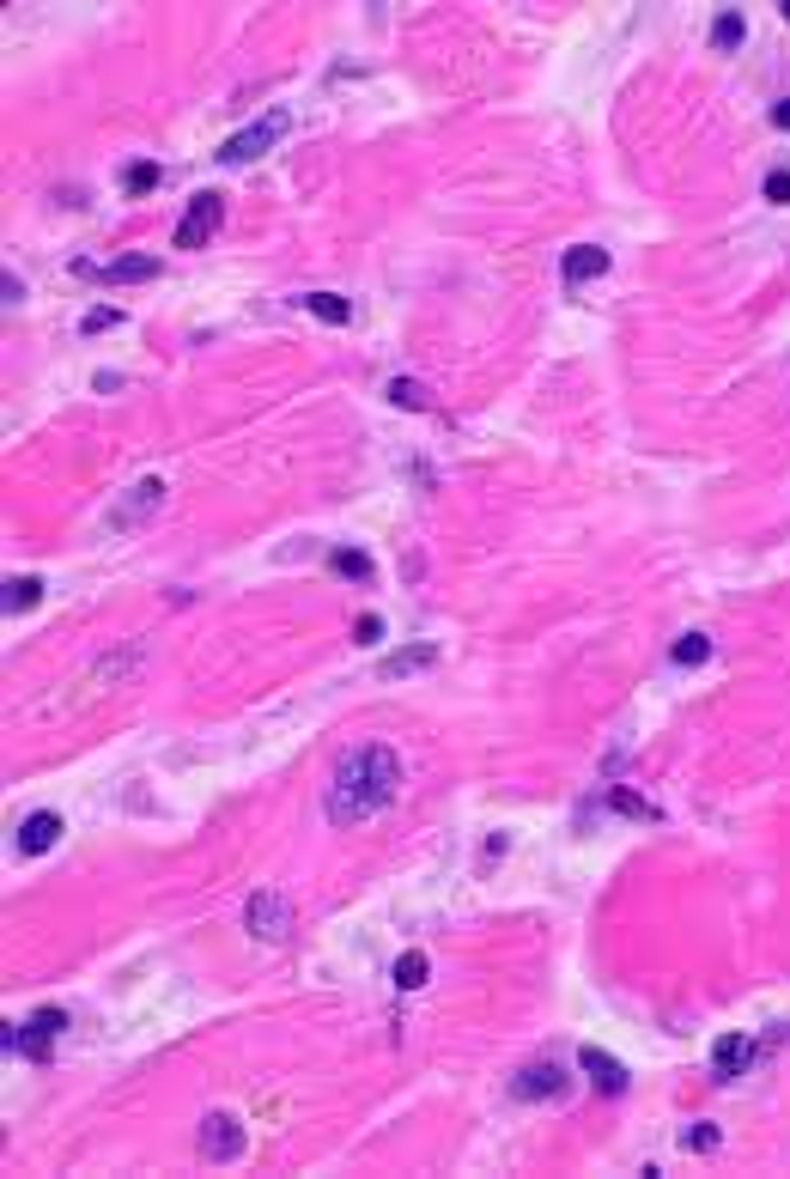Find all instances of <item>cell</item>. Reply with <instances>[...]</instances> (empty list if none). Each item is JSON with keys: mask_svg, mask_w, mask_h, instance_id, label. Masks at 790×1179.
I'll use <instances>...</instances> for the list:
<instances>
[{"mask_svg": "<svg viewBox=\"0 0 790 1179\" xmlns=\"http://www.w3.org/2000/svg\"><path fill=\"white\" fill-rule=\"evenodd\" d=\"M560 274H566V286H590V280L608 274V250L602 244H572L566 262H560Z\"/></svg>", "mask_w": 790, "mask_h": 1179, "instance_id": "7c38bea8", "label": "cell"}, {"mask_svg": "<svg viewBox=\"0 0 790 1179\" xmlns=\"http://www.w3.org/2000/svg\"><path fill=\"white\" fill-rule=\"evenodd\" d=\"M219 225H225V195H213V189H207V195H195V201H189V213L177 219L171 244H177V250H201Z\"/></svg>", "mask_w": 790, "mask_h": 1179, "instance_id": "277c9868", "label": "cell"}, {"mask_svg": "<svg viewBox=\"0 0 790 1179\" xmlns=\"http://www.w3.org/2000/svg\"><path fill=\"white\" fill-rule=\"evenodd\" d=\"M61 1028H67V1015H61V1009H37L31 1021H19V1028L7 1021V1034H0V1046H7V1052H19V1058H31V1064H43V1058H49V1046L61 1040Z\"/></svg>", "mask_w": 790, "mask_h": 1179, "instance_id": "7a4b0ae2", "label": "cell"}, {"mask_svg": "<svg viewBox=\"0 0 790 1179\" xmlns=\"http://www.w3.org/2000/svg\"><path fill=\"white\" fill-rule=\"evenodd\" d=\"M43 602V578H7V596H0V608L7 614H25Z\"/></svg>", "mask_w": 790, "mask_h": 1179, "instance_id": "e0dca14e", "label": "cell"}, {"mask_svg": "<svg viewBox=\"0 0 790 1179\" xmlns=\"http://www.w3.org/2000/svg\"><path fill=\"white\" fill-rule=\"evenodd\" d=\"M55 839H61V815H55V809H37V815L19 821V851H25V857H43Z\"/></svg>", "mask_w": 790, "mask_h": 1179, "instance_id": "4fadbf2b", "label": "cell"}, {"mask_svg": "<svg viewBox=\"0 0 790 1179\" xmlns=\"http://www.w3.org/2000/svg\"><path fill=\"white\" fill-rule=\"evenodd\" d=\"M395 791H402V754L395 748H359L335 766V784H329V821L335 827H353L377 809L395 803Z\"/></svg>", "mask_w": 790, "mask_h": 1179, "instance_id": "6da1fadb", "label": "cell"}, {"mask_svg": "<svg viewBox=\"0 0 790 1179\" xmlns=\"http://www.w3.org/2000/svg\"><path fill=\"white\" fill-rule=\"evenodd\" d=\"M742 37H748V19L742 13H718V19H711V49H742Z\"/></svg>", "mask_w": 790, "mask_h": 1179, "instance_id": "ac0fdd59", "label": "cell"}, {"mask_svg": "<svg viewBox=\"0 0 790 1179\" xmlns=\"http://www.w3.org/2000/svg\"><path fill=\"white\" fill-rule=\"evenodd\" d=\"M122 189H128V195H152V189H158V165H152V159H134V165L122 171Z\"/></svg>", "mask_w": 790, "mask_h": 1179, "instance_id": "ffe728a7", "label": "cell"}, {"mask_svg": "<svg viewBox=\"0 0 790 1179\" xmlns=\"http://www.w3.org/2000/svg\"><path fill=\"white\" fill-rule=\"evenodd\" d=\"M578 1070H584V1076H590L602 1094H626V1088H632L626 1064H620L614 1052H602V1046H584V1052H578Z\"/></svg>", "mask_w": 790, "mask_h": 1179, "instance_id": "ba28073f", "label": "cell"}, {"mask_svg": "<svg viewBox=\"0 0 790 1179\" xmlns=\"http://www.w3.org/2000/svg\"><path fill=\"white\" fill-rule=\"evenodd\" d=\"M389 402L408 408V414H426V408H432V389H426L420 377H389Z\"/></svg>", "mask_w": 790, "mask_h": 1179, "instance_id": "5bb4252c", "label": "cell"}, {"mask_svg": "<svg viewBox=\"0 0 790 1179\" xmlns=\"http://www.w3.org/2000/svg\"><path fill=\"white\" fill-rule=\"evenodd\" d=\"M122 323V310L116 304H98V310H86V323H79V329H86V335H104V329H116Z\"/></svg>", "mask_w": 790, "mask_h": 1179, "instance_id": "d4e9b609", "label": "cell"}, {"mask_svg": "<svg viewBox=\"0 0 790 1179\" xmlns=\"http://www.w3.org/2000/svg\"><path fill=\"white\" fill-rule=\"evenodd\" d=\"M760 195H766L772 207H790V165H772L766 183H760Z\"/></svg>", "mask_w": 790, "mask_h": 1179, "instance_id": "cb8c5ba5", "label": "cell"}, {"mask_svg": "<svg viewBox=\"0 0 790 1179\" xmlns=\"http://www.w3.org/2000/svg\"><path fill=\"white\" fill-rule=\"evenodd\" d=\"M304 310H310V317H323V323H335V329H341V323H353V304H347L341 292H310V298H304Z\"/></svg>", "mask_w": 790, "mask_h": 1179, "instance_id": "9a60e30c", "label": "cell"}, {"mask_svg": "<svg viewBox=\"0 0 790 1179\" xmlns=\"http://www.w3.org/2000/svg\"><path fill=\"white\" fill-rule=\"evenodd\" d=\"M772 128H790V98H778V104H772Z\"/></svg>", "mask_w": 790, "mask_h": 1179, "instance_id": "f1b7e54d", "label": "cell"}, {"mask_svg": "<svg viewBox=\"0 0 790 1179\" xmlns=\"http://www.w3.org/2000/svg\"><path fill=\"white\" fill-rule=\"evenodd\" d=\"M432 663H438V645H408V651L383 657V675H414V669H432Z\"/></svg>", "mask_w": 790, "mask_h": 1179, "instance_id": "2e32d148", "label": "cell"}, {"mask_svg": "<svg viewBox=\"0 0 790 1179\" xmlns=\"http://www.w3.org/2000/svg\"><path fill=\"white\" fill-rule=\"evenodd\" d=\"M165 505V481H140V487H128V499L110 511V529H134L146 511H158Z\"/></svg>", "mask_w": 790, "mask_h": 1179, "instance_id": "8fae6325", "label": "cell"}, {"mask_svg": "<svg viewBox=\"0 0 790 1179\" xmlns=\"http://www.w3.org/2000/svg\"><path fill=\"white\" fill-rule=\"evenodd\" d=\"M705 657H711V639H705V633H681L675 663H681V669H693V663H705Z\"/></svg>", "mask_w": 790, "mask_h": 1179, "instance_id": "603a6c76", "label": "cell"}, {"mask_svg": "<svg viewBox=\"0 0 790 1179\" xmlns=\"http://www.w3.org/2000/svg\"><path fill=\"white\" fill-rule=\"evenodd\" d=\"M718 1143H724L718 1125H687V1131H681V1149H687V1155H711Z\"/></svg>", "mask_w": 790, "mask_h": 1179, "instance_id": "7402d4cb", "label": "cell"}, {"mask_svg": "<svg viewBox=\"0 0 790 1179\" xmlns=\"http://www.w3.org/2000/svg\"><path fill=\"white\" fill-rule=\"evenodd\" d=\"M353 639H359V645H377V639H383V614H359V620H353Z\"/></svg>", "mask_w": 790, "mask_h": 1179, "instance_id": "4316f807", "label": "cell"}, {"mask_svg": "<svg viewBox=\"0 0 790 1179\" xmlns=\"http://www.w3.org/2000/svg\"><path fill=\"white\" fill-rule=\"evenodd\" d=\"M748 1064H754V1040L748 1034H724L718 1046H711V1076L718 1082H736Z\"/></svg>", "mask_w": 790, "mask_h": 1179, "instance_id": "30bf717a", "label": "cell"}, {"mask_svg": "<svg viewBox=\"0 0 790 1179\" xmlns=\"http://www.w3.org/2000/svg\"><path fill=\"white\" fill-rule=\"evenodd\" d=\"M778 13H784V19H790V0H784V7H778Z\"/></svg>", "mask_w": 790, "mask_h": 1179, "instance_id": "f546056e", "label": "cell"}, {"mask_svg": "<svg viewBox=\"0 0 790 1179\" xmlns=\"http://www.w3.org/2000/svg\"><path fill=\"white\" fill-rule=\"evenodd\" d=\"M0 304H7V310H13V304H25V280H19L13 268L0 274Z\"/></svg>", "mask_w": 790, "mask_h": 1179, "instance_id": "83f0119b", "label": "cell"}, {"mask_svg": "<svg viewBox=\"0 0 790 1179\" xmlns=\"http://www.w3.org/2000/svg\"><path fill=\"white\" fill-rule=\"evenodd\" d=\"M79 274H98L110 286H134V280H152L158 274V256H116V262H79Z\"/></svg>", "mask_w": 790, "mask_h": 1179, "instance_id": "9c48e42d", "label": "cell"}, {"mask_svg": "<svg viewBox=\"0 0 790 1179\" xmlns=\"http://www.w3.org/2000/svg\"><path fill=\"white\" fill-rule=\"evenodd\" d=\"M280 134H286V110H274V116L250 122V128H237L231 140H219V152H213V159H219V165H250V159H262V152H268Z\"/></svg>", "mask_w": 790, "mask_h": 1179, "instance_id": "3957f363", "label": "cell"}, {"mask_svg": "<svg viewBox=\"0 0 790 1179\" xmlns=\"http://www.w3.org/2000/svg\"><path fill=\"white\" fill-rule=\"evenodd\" d=\"M335 572L353 578V584H365L371 578V554H359V547H335Z\"/></svg>", "mask_w": 790, "mask_h": 1179, "instance_id": "44dd1931", "label": "cell"}, {"mask_svg": "<svg viewBox=\"0 0 790 1179\" xmlns=\"http://www.w3.org/2000/svg\"><path fill=\"white\" fill-rule=\"evenodd\" d=\"M244 924H250V936L256 942H286L292 936V906L280 900V894H250V906H244Z\"/></svg>", "mask_w": 790, "mask_h": 1179, "instance_id": "5b68a950", "label": "cell"}, {"mask_svg": "<svg viewBox=\"0 0 790 1179\" xmlns=\"http://www.w3.org/2000/svg\"><path fill=\"white\" fill-rule=\"evenodd\" d=\"M614 809H620V815H632V821H657V809H651L645 797H632V791H614Z\"/></svg>", "mask_w": 790, "mask_h": 1179, "instance_id": "484cf974", "label": "cell"}, {"mask_svg": "<svg viewBox=\"0 0 790 1179\" xmlns=\"http://www.w3.org/2000/svg\"><path fill=\"white\" fill-rule=\"evenodd\" d=\"M250 1149V1131L237 1125L231 1113H207V1125H201V1161H237Z\"/></svg>", "mask_w": 790, "mask_h": 1179, "instance_id": "8992f818", "label": "cell"}, {"mask_svg": "<svg viewBox=\"0 0 790 1179\" xmlns=\"http://www.w3.org/2000/svg\"><path fill=\"white\" fill-rule=\"evenodd\" d=\"M560 1088H566V1070L553 1064V1058H535V1064H523V1070L511 1076V1094H517V1100H553Z\"/></svg>", "mask_w": 790, "mask_h": 1179, "instance_id": "52a82bcc", "label": "cell"}, {"mask_svg": "<svg viewBox=\"0 0 790 1179\" xmlns=\"http://www.w3.org/2000/svg\"><path fill=\"white\" fill-rule=\"evenodd\" d=\"M426 979H432V961H426L420 949H408L402 961H395V985H402V991H420Z\"/></svg>", "mask_w": 790, "mask_h": 1179, "instance_id": "d6986e66", "label": "cell"}]
</instances>
